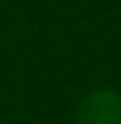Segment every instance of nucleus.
<instances>
[{"label":"nucleus","mask_w":121,"mask_h":124,"mask_svg":"<svg viewBox=\"0 0 121 124\" xmlns=\"http://www.w3.org/2000/svg\"><path fill=\"white\" fill-rule=\"evenodd\" d=\"M78 124H121V93L95 90L78 104Z\"/></svg>","instance_id":"nucleus-1"}]
</instances>
